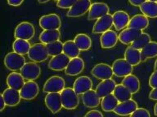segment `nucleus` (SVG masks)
<instances>
[{
    "mask_svg": "<svg viewBox=\"0 0 157 117\" xmlns=\"http://www.w3.org/2000/svg\"><path fill=\"white\" fill-rule=\"evenodd\" d=\"M62 106L66 110H74L79 104V98L72 88H65L61 92Z\"/></svg>",
    "mask_w": 157,
    "mask_h": 117,
    "instance_id": "nucleus-1",
    "label": "nucleus"
},
{
    "mask_svg": "<svg viewBox=\"0 0 157 117\" xmlns=\"http://www.w3.org/2000/svg\"><path fill=\"white\" fill-rule=\"evenodd\" d=\"M25 58L23 55L18 54L15 51L9 52L4 58L5 67L10 71L17 72L20 71L25 64Z\"/></svg>",
    "mask_w": 157,
    "mask_h": 117,
    "instance_id": "nucleus-2",
    "label": "nucleus"
},
{
    "mask_svg": "<svg viewBox=\"0 0 157 117\" xmlns=\"http://www.w3.org/2000/svg\"><path fill=\"white\" fill-rule=\"evenodd\" d=\"M27 55H28V57L30 60L36 62V63L44 62L48 58L49 56L46 45L42 43V42L32 45L30 50Z\"/></svg>",
    "mask_w": 157,
    "mask_h": 117,
    "instance_id": "nucleus-3",
    "label": "nucleus"
},
{
    "mask_svg": "<svg viewBox=\"0 0 157 117\" xmlns=\"http://www.w3.org/2000/svg\"><path fill=\"white\" fill-rule=\"evenodd\" d=\"M35 34V29L34 25L29 22L24 21L20 23L15 29L14 37L15 38L25 39V40H31Z\"/></svg>",
    "mask_w": 157,
    "mask_h": 117,
    "instance_id": "nucleus-4",
    "label": "nucleus"
},
{
    "mask_svg": "<svg viewBox=\"0 0 157 117\" xmlns=\"http://www.w3.org/2000/svg\"><path fill=\"white\" fill-rule=\"evenodd\" d=\"M91 0H78L66 13V16L71 18L83 16L89 11L91 7Z\"/></svg>",
    "mask_w": 157,
    "mask_h": 117,
    "instance_id": "nucleus-5",
    "label": "nucleus"
},
{
    "mask_svg": "<svg viewBox=\"0 0 157 117\" xmlns=\"http://www.w3.org/2000/svg\"><path fill=\"white\" fill-rule=\"evenodd\" d=\"M45 105L48 109L52 113L56 114L59 112L63 107L62 101H61V95L60 92L48 93V94L44 99Z\"/></svg>",
    "mask_w": 157,
    "mask_h": 117,
    "instance_id": "nucleus-6",
    "label": "nucleus"
},
{
    "mask_svg": "<svg viewBox=\"0 0 157 117\" xmlns=\"http://www.w3.org/2000/svg\"><path fill=\"white\" fill-rule=\"evenodd\" d=\"M114 75L117 77H124L131 74L133 69V66L128 63L125 58H118L114 61L112 64Z\"/></svg>",
    "mask_w": 157,
    "mask_h": 117,
    "instance_id": "nucleus-7",
    "label": "nucleus"
},
{
    "mask_svg": "<svg viewBox=\"0 0 157 117\" xmlns=\"http://www.w3.org/2000/svg\"><path fill=\"white\" fill-rule=\"evenodd\" d=\"M39 26L44 30L47 29H60L61 26V18L55 13L45 15L39 19Z\"/></svg>",
    "mask_w": 157,
    "mask_h": 117,
    "instance_id": "nucleus-8",
    "label": "nucleus"
},
{
    "mask_svg": "<svg viewBox=\"0 0 157 117\" xmlns=\"http://www.w3.org/2000/svg\"><path fill=\"white\" fill-rule=\"evenodd\" d=\"M23 77L27 80H34L39 77L41 74V68L36 62L25 63L23 68L20 70Z\"/></svg>",
    "mask_w": 157,
    "mask_h": 117,
    "instance_id": "nucleus-9",
    "label": "nucleus"
},
{
    "mask_svg": "<svg viewBox=\"0 0 157 117\" xmlns=\"http://www.w3.org/2000/svg\"><path fill=\"white\" fill-rule=\"evenodd\" d=\"M66 87V81L59 76H52L46 80L44 85V92H60Z\"/></svg>",
    "mask_w": 157,
    "mask_h": 117,
    "instance_id": "nucleus-10",
    "label": "nucleus"
},
{
    "mask_svg": "<svg viewBox=\"0 0 157 117\" xmlns=\"http://www.w3.org/2000/svg\"><path fill=\"white\" fill-rule=\"evenodd\" d=\"M71 58L67 55L62 52L57 55L52 56V58L48 62V68L52 71H63L68 66Z\"/></svg>",
    "mask_w": 157,
    "mask_h": 117,
    "instance_id": "nucleus-11",
    "label": "nucleus"
},
{
    "mask_svg": "<svg viewBox=\"0 0 157 117\" xmlns=\"http://www.w3.org/2000/svg\"><path fill=\"white\" fill-rule=\"evenodd\" d=\"M91 74L94 77L100 79V80H106L112 78L114 75L112 67L107 63H101L96 64L91 71Z\"/></svg>",
    "mask_w": 157,
    "mask_h": 117,
    "instance_id": "nucleus-12",
    "label": "nucleus"
},
{
    "mask_svg": "<svg viewBox=\"0 0 157 117\" xmlns=\"http://www.w3.org/2000/svg\"><path fill=\"white\" fill-rule=\"evenodd\" d=\"M21 96L24 100H33L38 96L39 93V85L34 80H28L20 90Z\"/></svg>",
    "mask_w": 157,
    "mask_h": 117,
    "instance_id": "nucleus-13",
    "label": "nucleus"
},
{
    "mask_svg": "<svg viewBox=\"0 0 157 117\" xmlns=\"http://www.w3.org/2000/svg\"><path fill=\"white\" fill-rule=\"evenodd\" d=\"M113 16L110 13L100 17L93 25V34H104L105 32L108 31L113 26Z\"/></svg>",
    "mask_w": 157,
    "mask_h": 117,
    "instance_id": "nucleus-14",
    "label": "nucleus"
},
{
    "mask_svg": "<svg viewBox=\"0 0 157 117\" xmlns=\"http://www.w3.org/2000/svg\"><path fill=\"white\" fill-rule=\"evenodd\" d=\"M110 12V8L108 5L105 2H94L91 5V7L88 11V19L89 20H98L100 17L108 14Z\"/></svg>",
    "mask_w": 157,
    "mask_h": 117,
    "instance_id": "nucleus-15",
    "label": "nucleus"
},
{
    "mask_svg": "<svg viewBox=\"0 0 157 117\" xmlns=\"http://www.w3.org/2000/svg\"><path fill=\"white\" fill-rule=\"evenodd\" d=\"M137 107H138L137 102L131 98L124 102H119L117 107L114 110V112L119 115H131V114Z\"/></svg>",
    "mask_w": 157,
    "mask_h": 117,
    "instance_id": "nucleus-16",
    "label": "nucleus"
},
{
    "mask_svg": "<svg viewBox=\"0 0 157 117\" xmlns=\"http://www.w3.org/2000/svg\"><path fill=\"white\" fill-rule=\"evenodd\" d=\"M84 66H85L84 61L83 60V58H79L78 56L71 58L68 66L65 69L66 71L65 73L71 76H75L83 72L84 69Z\"/></svg>",
    "mask_w": 157,
    "mask_h": 117,
    "instance_id": "nucleus-17",
    "label": "nucleus"
},
{
    "mask_svg": "<svg viewBox=\"0 0 157 117\" xmlns=\"http://www.w3.org/2000/svg\"><path fill=\"white\" fill-rule=\"evenodd\" d=\"M142 33V30L128 27L127 29H123L121 33L119 34V41L124 45H130L139 37Z\"/></svg>",
    "mask_w": 157,
    "mask_h": 117,
    "instance_id": "nucleus-18",
    "label": "nucleus"
},
{
    "mask_svg": "<svg viewBox=\"0 0 157 117\" xmlns=\"http://www.w3.org/2000/svg\"><path fill=\"white\" fill-rule=\"evenodd\" d=\"M93 81L90 77L87 76H82L77 78L74 82L73 89L78 95H82L93 88Z\"/></svg>",
    "mask_w": 157,
    "mask_h": 117,
    "instance_id": "nucleus-19",
    "label": "nucleus"
},
{
    "mask_svg": "<svg viewBox=\"0 0 157 117\" xmlns=\"http://www.w3.org/2000/svg\"><path fill=\"white\" fill-rule=\"evenodd\" d=\"M119 40L117 33L114 30H108L101 34L100 37L101 46L103 49H110L116 46Z\"/></svg>",
    "mask_w": 157,
    "mask_h": 117,
    "instance_id": "nucleus-20",
    "label": "nucleus"
},
{
    "mask_svg": "<svg viewBox=\"0 0 157 117\" xmlns=\"http://www.w3.org/2000/svg\"><path fill=\"white\" fill-rule=\"evenodd\" d=\"M116 85V83L112 78L102 80V81L99 83L96 88V92L101 98H102L106 95L113 94Z\"/></svg>",
    "mask_w": 157,
    "mask_h": 117,
    "instance_id": "nucleus-21",
    "label": "nucleus"
},
{
    "mask_svg": "<svg viewBox=\"0 0 157 117\" xmlns=\"http://www.w3.org/2000/svg\"><path fill=\"white\" fill-rule=\"evenodd\" d=\"M2 94L4 98L6 104L9 107H16L18 104H20L21 100L22 98L19 90H15V89L11 87L6 89L2 92Z\"/></svg>",
    "mask_w": 157,
    "mask_h": 117,
    "instance_id": "nucleus-22",
    "label": "nucleus"
},
{
    "mask_svg": "<svg viewBox=\"0 0 157 117\" xmlns=\"http://www.w3.org/2000/svg\"><path fill=\"white\" fill-rule=\"evenodd\" d=\"M113 24L117 31L124 29L130 21L129 15L124 11H117L112 15Z\"/></svg>",
    "mask_w": 157,
    "mask_h": 117,
    "instance_id": "nucleus-23",
    "label": "nucleus"
},
{
    "mask_svg": "<svg viewBox=\"0 0 157 117\" xmlns=\"http://www.w3.org/2000/svg\"><path fill=\"white\" fill-rule=\"evenodd\" d=\"M81 98L83 105L88 108H94L98 107L101 102V98L98 96L96 90H93V89L83 94Z\"/></svg>",
    "mask_w": 157,
    "mask_h": 117,
    "instance_id": "nucleus-24",
    "label": "nucleus"
},
{
    "mask_svg": "<svg viewBox=\"0 0 157 117\" xmlns=\"http://www.w3.org/2000/svg\"><path fill=\"white\" fill-rule=\"evenodd\" d=\"M128 26L132 29H138V30H144L149 26V20L148 17L144 14L135 15L130 19Z\"/></svg>",
    "mask_w": 157,
    "mask_h": 117,
    "instance_id": "nucleus-25",
    "label": "nucleus"
},
{
    "mask_svg": "<svg viewBox=\"0 0 157 117\" xmlns=\"http://www.w3.org/2000/svg\"><path fill=\"white\" fill-rule=\"evenodd\" d=\"M25 78L21 75V73L12 72L7 76V85L11 88H13L15 90H21L25 84Z\"/></svg>",
    "mask_w": 157,
    "mask_h": 117,
    "instance_id": "nucleus-26",
    "label": "nucleus"
},
{
    "mask_svg": "<svg viewBox=\"0 0 157 117\" xmlns=\"http://www.w3.org/2000/svg\"><path fill=\"white\" fill-rule=\"evenodd\" d=\"M124 58L132 66H137L142 61L140 50L133 48L132 46H128L126 48L124 52Z\"/></svg>",
    "mask_w": 157,
    "mask_h": 117,
    "instance_id": "nucleus-27",
    "label": "nucleus"
},
{
    "mask_svg": "<svg viewBox=\"0 0 157 117\" xmlns=\"http://www.w3.org/2000/svg\"><path fill=\"white\" fill-rule=\"evenodd\" d=\"M61 37V32L59 29H47L39 35V41L44 44H48L59 40Z\"/></svg>",
    "mask_w": 157,
    "mask_h": 117,
    "instance_id": "nucleus-28",
    "label": "nucleus"
},
{
    "mask_svg": "<svg viewBox=\"0 0 157 117\" xmlns=\"http://www.w3.org/2000/svg\"><path fill=\"white\" fill-rule=\"evenodd\" d=\"M139 7L141 12L148 18H157V2L147 0Z\"/></svg>",
    "mask_w": 157,
    "mask_h": 117,
    "instance_id": "nucleus-29",
    "label": "nucleus"
},
{
    "mask_svg": "<svg viewBox=\"0 0 157 117\" xmlns=\"http://www.w3.org/2000/svg\"><path fill=\"white\" fill-rule=\"evenodd\" d=\"M122 84L130 90V92L132 93V94L138 92L140 90V86H141L139 79L135 75H132V73L124 76L122 80Z\"/></svg>",
    "mask_w": 157,
    "mask_h": 117,
    "instance_id": "nucleus-30",
    "label": "nucleus"
},
{
    "mask_svg": "<svg viewBox=\"0 0 157 117\" xmlns=\"http://www.w3.org/2000/svg\"><path fill=\"white\" fill-rule=\"evenodd\" d=\"M119 100L116 98L114 94H110L104 98H102L101 102V109L106 112H114V110L117 105L119 104Z\"/></svg>",
    "mask_w": 157,
    "mask_h": 117,
    "instance_id": "nucleus-31",
    "label": "nucleus"
},
{
    "mask_svg": "<svg viewBox=\"0 0 157 117\" xmlns=\"http://www.w3.org/2000/svg\"><path fill=\"white\" fill-rule=\"evenodd\" d=\"M79 50L82 51H88L92 47V39L88 35L85 34H77L74 39Z\"/></svg>",
    "mask_w": 157,
    "mask_h": 117,
    "instance_id": "nucleus-32",
    "label": "nucleus"
},
{
    "mask_svg": "<svg viewBox=\"0 0 157 117\" xmlns=\"http://www.w3.org/2000/svg\"><path fill=\"white\" fill-rule=\"evenodd\" d=\"M142 60H147L148 58H152L157 56V42L156 41H150L141 51Z\"/></svg>",
    "mask_w": 157,
    "mask_h": 117,
    "instance_id": "nucleus-33",
    "label": "nucleus"
},
{
    "mask_svg": "<svg viewBox=\"0 0 157 117\" xmlns=\"http://www.w3.org/2000/svg\"><path fill=\"white\" fill-rule=\"evenodd\" d=\"M31 45L29 42L28 40H25V39L21 38H16L13 43H12V49L13 51L17 52L21 55H26L30 50Z\"/></svg>",
    "mask_w": 157,
    "mask_h": 117,
    "instance_id": "nucleus-34",
    "label": "nucleus"
},
{
    "mask_svg": "<svg viewBox=\"0 0 157 117\" xmlns=\"http://www.w3.org/2000/svg\"><path fill=\"white\" fill-rule=\"evenodd\" d=\"M113 94L116 97V98L119 100L120 102L131 99L132 95V93L130 92V90L124 85H123L122 83L120 84V85H116Z\"/></svg>",
    "mask_w": 157,
    "mask_h": 117,
    "instance_id": "nucleus-35",
    "label": "nucleus"
},
{
    "mask_svg": "<svg viewBox=\"0 0 157 117\" xmlns=\"http://www.w3.org/2000/svg\"><path fill=\"white\" fill-rule=\"evenodd\" d=\"M63 52L70 57L71 58H75L79 55L80 50L75 44V41L68 40L66 42H64Z\"/></svg>",
    "mask_w": 157,
    "mask_h": 117,
    "instance_id": "nucleus-36",
    "label": "nucleus"
},
{
    "mask_svg": "<svg viewBox=\"0 0 157 117\" xmlns=\"http://www.w3.org/2000/svg\"><path fill=\"white\" fill-rule=\"evenodd\" d=\"M46 46L48 51L49 56H52V57L57 55L63 52L64 43H62L60 40H57V41L51 42V43L46 44Z\"/></svg>",
    "mask_w": 157,
    "mask_h": 117,
    "instance_id": "nucleus-37",
    "label": "nucleus"
},
{
    "mask_svg": "<svg viewBox=\"0 0 157 117\" xmlns=\"http://www.w3.org/2000/svg\"><path fill=\"white\" fill-rule=\"evenodd\" d=\"M151 36L147 33H142L140 34L139 37L135 40L132 44L131 46L135 49H138V50H142L147 43H149L151 41Z\"/></svg>",
    "mask_w": 157,
    "mask_h": 117,
    "instance_id": "nucleus-38",
    "label": "nucleus"
},
{
    "mask_svg": "<svg viewBox=\"0 0 157 117\" xmlns=\"http://www.w3.org/2000/svg\"><path fill=\"white\" fill-rule=\"evenodd\" d=\"M78 0H58L56 2V6L61 9L71 8Z\"/></svg>",
    "mask_w": 157,
    "mask_h": 117,
    "instance_id": "nucleus-39",
    "label": "nucleus"
},
{
    "mask_svg": "<svg viewBox=\"0 0 157 117\" xmlns=\"http://www.w3.org/2000/svg\"><path fill=\"white\" fill-rule=\"evenodd\" d=\"M131 116L133 117H150L151 114H150L149 111L146 108H139L137 107V109L135 110L134 112L131 114Z\"/></svg>",
    "mask_w": 157,
    "mask_h": 117,
    "instance_id": "nucleus-40",
    "label": "nucleus"
},
{
    "mask_svg": "<svg viewBox=\"0 0 157 117\" xmlns=\"http://www.w3.org/2000/svg\"><path fill=\"white\" fill-rule=\"evenodd\" d=\"M149 85L152 89L157 88V70H155L150 76Z\"/></svg>",
    "mask_w": 157,
    "mask_h": 117,
    "instance_id": "nucleus-41",
    "label": "nucleus"
},
{
    "mask_svg": "<svg viewBox=\"0 0 157 117\" xmlns=\"http://www.w3.org/2000/svg\"><path fill=\"white\" fill-rule=\"evenodd\" d=\"M86 117H102L103 114L98 110H92L85 115Z\"/></svg>",
    "mask_w": 157,
    "mask_h": 117,
    "instance_id": "nucleus-42",
    "label": "nucleus"
},
{
    "mask_svg": "<svg viewBox=\"0 0 157 117\" xmlns=\"http://www.w3.org/2000/svg\"><path fill=\"white\" fill-rule=\"evenodd\" d=\"M7 3L12 7H19L23 3L24 0H7Z\"/></svg>",
    "mask_w": 157,
    "mask_h": 117,
    "instance_id": "nucleus-43",
    "label": "nucleus"
},
{
    "mask_svg": "<svg viewBox=\"0 0 157 117\" xmlns=\"http://www.w3.org/2000/svg\"><path fill=\"white\" fill-rule=\"evenodd\" d=\"M149 98L154 101H157V88L152 89V90L149 94Z\"/></svg>",
    "mask_w": 157,
    "mask_h": 117,
    "instance_id": "nucleus-44",
    "label": "nucleus"
},
{
    "mask_svg": "<svg viewBox=\"0 0 157 117\" xmlns=\"http://www.w3.org/2000/svg\"><path fill=\"white\" fill-rule=\"evenodd\" d=\"M147 0H128V2L131 5L134 6V7H140L141 5Z\"/></svg>",
    "mask_w": 157,
    "mask_h": 117,
    "instance_id": "nucleus-45",
    "label": "nucleus"
},
{
    "mask_svg": "<svg viewBox=\"0 0 157 117\" xmlns=\"http://www.w3.org/2000/svg\"><path fill=\"white\" fill-rule=\"evenodd\" d=\"M6 106H7V104L5 102L4 98L2 96V94H1L0 95V112H2Z\"/></svg>",
    "mask_w": 157,
    "mask_h": 117,
    "instance_id": "nucleus-46",
    "label": "nucleus"
},
{
    "mask_svg": "<svg viewBox=\"0 0 157 117\" xmlns=\"http://www.w3.org/2000/svg\"><path fill=\"white\" fill-rule=\"evenodd\" d=\"M50 0H38V2H39V3H42V4H44V3H46V2H49Z\"/></svg>",
    "mask_w": 157,
    "mask_h": 117,
    "instance_id": "nucleus-47",
    "label": "nucleus"
},
{
    "mask_svg": "<svg viewBox=\"0 0 157 117\" xmlns=\"http://www.w3.org/2000/svg\"><path fill=\"white\" fill-rule=\"evenodd\" d=\"M154 113L155 115H157V103L155 105V107H154Z\"/></svg>",
    "mask_w": 157,
    "mask_h": 117,
    "instance_id": "nucleus-48",
    "label": "nucleus"
},
{
    "mask_svg": "<svg viewBox=\"0 0 157 117\" xmlns=\"http://www.w3.org/2000/svg\"><path fill=\"white\" fill-rule=\"evenodd\" d=\"M155 70H157V58L156 60H155Z\"/></svg>",
    "mask_w": 157,
    "mask_h": 117,
    "instance_id": "nucleus-49",
    "label": "nucleus"
},
{
    "mask_svg": "<svg viewBox=\"0 0 157 117\" xmlns=\"http://www.w3.org/2000/svg\"><path fill=\"white\" fill-rule=\"evenodd\" d=\"M151 1H153V2H157V0H151Z\"/></svg>",
    "mask_w": 157,
    "mask_h": 117,
    "instance_id": "nucleus-50",
    "label": "nucleus"
},
{
    "mask_svg": "<svg viewBox=\"0 0 157 117\" xmlns=\"http://www.w3.org/2000/svg\"><path fill=\"white\" fill-rule=\"evenodd\" d=\"M55 1H56V2H57V1H58V0H55Z\"/></svg>",
    "mask_w": 157,
    "mask_h": 117,
    "instance_id": "nucleus-51",
    "label": "nucleus"
}]
</instances>
